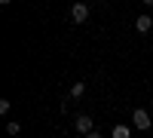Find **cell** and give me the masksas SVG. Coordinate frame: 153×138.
<instances>
[{
	"instance_id": "7",
	"label": "cell",
	"mask_w": 153,
	"mask_h": 138,
	"mask_svg": "<svg viewBox=\"0 0 153 138\" xmlns=\"http://www.w3.org/2000/svg\"><path fill=\"white\" fill-rule=\"evenodd\" d=\"M19 129H22V123H6V135H19Z\"/></svg>"
},
{
	"instance_id": "4",
	"label": "cell",
	"mask_w": 153,
	"mask_h": 138,
	"mask_svg": "<svg viewBox=\"0 0 153 138\" xmlns=\"http://www.w3.org/2000/svg\"><path fill=\"white\" fill-rule=\"evenodd\" d=\"M150 28H153V19H150V16H138V19H135V31H138V34H147Z\"/></svg>"
},
{
	"instance_id": "3",
	"label": "cell",
	"mask_w": 153,
	"mask_h": 138,
	"mask_svg": "<svg viewBox=\"0 0 153 138\" xmlns=\"http://www.w3.org/2000/svg\"><path fill=\"white\" fill-rule=\"evenodd\" d=\"M71 19H74L76 25H83V22L89 19V6H86V3H74V6H71Z\"/></svg>"
},
{
	"instance_id": "1",
	"label": "cell",
	"mask_w": 153,
	"mask_h": 138,
	"mask_svg": "<svg viewBox=\"0 0 153 138\" xmlns=\"http://www.w3.org/2000/svg\"><path fill=\"white\" fill-rule=\"evenodd\" d=\"M132 126H135V129H141V132H147V129L153 126V123H150V114H147L144 107H138V110H132Z\"/></svg>"
},
{
	"instance_id": "6",
	"label": "cell",
	"mask_w": 153,
	"mask_h": 138,
	"mask_svg": "<svg viewBox=\"0 0 153 138\" xmlns=\"http://www.w3.org/2000/svg\"><path fill=\"white\" fill-rule=\"evenodd\" d=\"M86 95V83H74L71 86V98H83Z\"/></svg>"
},
{
	"instance_id": "5",
	"label": "cell",
	"mask_w": 153,
	"mask_h": 138,
	"mask_svg": "<svg viewBox=\"0 0 153 138\" xmlns=\"http://www.w3.org/2000/svg\"><path fill=\"white\" fill-rule=\"evenodd\" d=\"M110 138H132V129L126 126V123H117V126H113V132H110Z\"/></svg>"
},
{
	"instance_id": "2",
	"label": "cell",
	"mask_w": 153,
	"mask_h": 138,
	"mask_svg": "<svg viewBox=\"0 0 153 138\" xmlns=\"http://www.w3.org/2000/svg\"><path fill=\"white\" fill-rule=\"evenodd\" d=\"M74 129H76V132H80L83 138H86L89 132H95V123H92V117H89V114H80V117H76V120H74Z\"/></svg>"
},
{
	"instance_id": "8",
	"label": "cell",
	"mask_w": 153,
	"mask_h": 138,
	"mask_svg": "<svg viewBox=\"0 0 153 138\" xmlns=\"http://www.w3.org/2000/svg\"><path fill=\"white\" fill-rule=\"evenodd\" d=\"M86 138H101V132H98V129H95V132H89V135H86Z\"/></svg>"
}]
</instances>
